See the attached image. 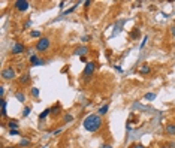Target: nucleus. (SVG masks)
I'll use <instances>...</instances> for the list:
<instances>
[{"mask_svg": "<svg viewBox=\"0 0 175 148\" xmlns=\"http://www.w3.org/2000/svg\"><path fill=\"white\" fill-rule=\"evenodd\" d=\"M84 129L90 132V133H94V132H99L103 126V121H102V117L99 114H90L86 117L84 123H83Z\"/></svg>", "mask_w": 175, "mask_h": 148, "instance_id": "f257e3e1", "label": "nucleus"}, {"mask_svg": "<svg viewBox=\"0 0 175 148\" xmlns=\"http://www.w3.org/2000/svg\"><path fill=\"white\" fill-rule=\"evenodd\" d=\"M94 72H96V63L94 61H88L86 65V68H84V71H83V79L86 82H88L94 76Z\"/></svg>", "mask_w": 175, "mask_h": 148, "instance_id": "f03ea898", "label": "nucleus"}, {"mask_svg": "<svg viewBox=\"0 0 175 148\" xmlns=\"http://www.w3.org/2000/svg\"><path fill=\"white\" fill-rule=\"evenodd\" d=\"M49 46H51V39L49 37H41L36 42V51H39V52H46L49 49Z\"/></svg>", "mask_w": 175, "mask_h": 148, "instance_id": "7ed1b4c3", "label": "nucleus"}, {"mask_svg": "<svg viewBox=\"0 0 175 148\" xmlns=\"http://www.w3.org/2000/svg\"><path fill=\"white\" fill-rule=\"evenodd\" d=\"M2 78H3V79H6V81L14 79V78H15V69H14L12 66L5 68V69L2 71Z\"/></svg>", "mask_w": 175, "mask_h": 148, "instance_id": "20e7f679", "label": "nucleus"}, {"mask_svg": "<svg viewBox=\"0 0 175 148\" xmlns=\"http://www.w3.org/2000/svg\"><path fill=\"white\" fill-rule=\"evenodd\" d=\"M29 6H30V3L27 0H17V2H14V8L18 12H26L29 9Z\"/></svg>", "mask_w": 175, "mask_h": 148, "instance_id": "39448f33", "label": "nucleus"}, {"mask_svg": "<svg viewBox=\"0 0 175 148\" xmlns=\"http://www.w3.org/2000/svg\"><path fill=\"white\" fill-rule=\"evenodd\" d=\"M24 51H26V46H24L21 42H15V43L12 45V48H11V54H14V55L24 54Z\"/></svg>", "mask_w": 175, "mask_h": 148, "instance_id": "423d86ee", "label": "nucleus"}, {"mask_svg": "<svg viewBox=\"0 0 175 148\" xmlns=\"http://www.w3.org/2000/svg\"><path fill=\"white\" fill-rule=\"evenodd\" d=\"M45 60H41L39 57H38V54H32L30 55V65L32 66H41V65H44Z\"/></svg>", "mask_w": 175, "mask_h": 148, "instance_id": "0eeeda50", "label": "nucleus"}, {"mask_svg": "<svg viewBox=\"0 0 175 148\" xmlns=\"http://www.w3.org/2000/svg\"><path fill=\"white\" fill-rule=\"evenodd\" d=\"M75 55H80V57H86V54H88V48L87 46H80L73 51Z\"/></svg>", "mask_w": 175, "mask_h": 148, "instance_id": "6e6552de", "label": "nucleus"}, {"mask_svg": "<svg viewBox=\"0 0 175 148\" xmlns=\"http://www.w3.org/2000/svg\"><path fill=\"white\" fill-rule=\"evenodd\" d=\"M32 81V76L29 74H26V75H21L20 78H18V82L21 84V85H26V84H29Z\"/></svg>", "mask_w": 175, "mask_h": 148, "instance_id": "1a4fd4ad", "label": "nucleus"}, {"mask_svg": "<svg viewBox=\"0 0 175 148\" xmlns=\"http://www.w3.org/2000/svg\"><path fill=\"white\" fill-rule=\"evenodd\" d=\"M150 72H151V66H150V65H147V63H145V65H142V66L139 68V74H141V75H148Z\"/></svg>", "mask_w": 175, "mask_h": 148, "instance_id": "9d476101", "label": "nucleus"}, {"mask_svg": "<svg viewBox=\"0 0 175 148\" xmlns=\"http://www.w3.org/2000/svg\"><path fill=\"white\" fill-rule=\"evenodd\" d=\"M60 111H61L60 103H55V105L51 108V115H52V117H57V115H60Z\"/></svg>", "mask_w": 175, "mask_h": 148, "instance_id": "9b49d317", "label": "nucleus"}, {"mask_svg": "<svg viewBox=\"0 0 175 148\" xmlns=\"http://www.w3.org/2000/svg\"><path fill=\"white\" fill-rule=\"evenodd\" d=\"M75 118H73V115L72 114H69V112H66L64 115H63V124H69V123H72Z\"/></svg>", "mask_w": 175, "mask_h": 148, "instance_id": "f8f14e48", "label": "nucleus"}, {"mask_svg": "<svg viewBox=\"0 0 175 148\" xmlns=\"http://www.w3.org/2000/svg\"><path fill=\"white\" fill-rule=\"evenodd\" d=\"M49 115H51V108H46V109H44V111L39 114V120L42 121V120H45V118L49 117Z\"/></svg>", "mask_w": 175, "mask_h": 148, "instance_id": "ddd939ff", "label": "nucleus"}, {"mask_svg": "<svg viewBox=\"0 0 175 148\" xmlns=\"http://www.w3.org/2000/svg\"><path fill=\"white\" fill-rule=\"evenodd\" d=\"M0 108H2V117L6 118V100L5 99H0Z\"/></svg>", "mask_w": 175, "mask_h": 148, "instance_id": "4468645a", "label": "nucleus"}, {"mask_svg": "<svg viewBox=\"0 0 175 148\" xmlns=\"http://www.w3.org/2000/svg\"><path fill=\"white\" fill-rule=\"evenodd\" d=\"M166 133L171 136H175V124H166Z\"/></svg>", "mask_w": 175, "mask_h": 148, "instance_id": "2eb2a0df", "label": "nucleus"}, {"mask_svg": "<svg viewBox=\"0 0 175 148\" xmlns=\"http://www.w3.org/2000/svg\"><path fill=\"white\" fill-rule=\"evenodd\" d=\"M15 97L18 102H26V94L23 91H15Z\"/></svg>", "mask_w": 175, "mask_h": 148, "instance_id": "dca6fc26", "label": "nucleus"}, {"mask_svg": "<svg viewBox=\"0 0 175 148\" xmlns=\"http://www.w3.org/2000/svg\"><path fill=\"white\" fill-rule=\"evenodd\" d=\"M8 129H9V130H12V129H18V121H15V120H9V121H8Z\"/></svg>", "mask_w": 175, "mask_h": 148, "instance_id": "f3484780", "label": "nucleus"}, {"mask_svg": "<svg viewBox=\"0 0 175 148\" xmlns=\"http://www.w3.org/2000/svg\"><path fill=\"white\" fill-rule=\"evenodd\" d=\"M139 36H141V32H139V29H133V30L130 32V39H133V40H135V39H138Z\"/></svg>", "mask_w": 175, "mask_h": 148, "instance_id": "a211bd4d", "label": "nucleus"}, {"mask_svg": "<svg viewBox=\"0 0 175 148\" xmlns=\"http://www.w3.org/2000/svg\"><path fill=\"white\" fill-rule=\"evenodd\" d=\"M108 109H109V103H106V105H103V106H102V108H100V109L97 111V114H99V115L102 117V115H105V114L108 112Z\"/></svg>", "mask_w": 175, "mask_h": 148, "instance_id": "6ab92c4d", "label": "nucleus"}, {"mask_svg": "<svg viewBox=\"0 0 175 148\" xmlns=\"http://www.w3.org/2000/svg\"><path fill=\"white\" fill-rule=\"evenodd\" d=\"M30 94H32L33 97H36V99H38V97H39V88H36V87H33V88L30 90Z\"/></svg>", "mask_w": 175, "mask_h": 148, "instance_id": "aec40b11", "label": "nucleus"}, {"mask_svg": "<svg viewBox=\"0 0 175 148\" xmlns=\"http://www.w3.org/2000/svg\"><path fill=\"white\" fill-rule=\"evenodd\" d=\"M144 97H145V100H154L156 99V93H147Z\"/></svg>", "mask_w": 175, "mask_h": 148, "instance_id": "412c9836", "label": "nucleus"}, {"mask_svg": "<svg viewBox=\"0 0 175 148\" xmlns=\"http://www.w3.org/2000/svg\"><path fill=\"white\" fill-rule=\"evenodd\" d=\"M29 145H30V141H29V139L24 138V139L20 141V147H29Z\"/></svg>", "mask_w": 175, "mask_h": 148, "instance_id": "4be33fe9", "label": "nucleus"}, {"mask_svg": "<svg viewBox=\"0 0 175 148\" xmlns=\"http://www.w3.org/2000/svg\"><path fill=\"white\" fill-rule=\"evenodd\" d=\"M30 111H32V106H26V108H24V111H23V117H29Z\"/></svg>", "mask_w": 175, "mask_h": 148, "instance_id": "5701e85b", "label": "nucleus"}, {"mask_svg": "<svg viewBox=\"0 0 175 148\" xmlns=\"http://www.w3.org/2000/svg\"><path fill=\"white\" fill-rule=\"evenodd\" d=\"M30 36H32V37H38V39H41V32H39V30H33V32L30 33Z\"/></svg>", "mask_w": 175, "mask_h": 148, "instance_id": "b1692460", "label": "nucleus"}, {"mask_svg": "<svg viewBox=\"0 0 175 148\" xmlns=\"http://www.w3.org/2000/svg\"><path fill=\"white\" fill-rule=\"evenodd\" d=\"M61 132H63V127H58V129H55V130L52 132V135H54V136H57V135H60Z\"/></svg>", "mask_w": 175, "mask_h": 148, "instance_id": "393cba45", "label": "nucleus"}, {"mask_svg": "<svg viewBox=\"0 0 175 148\" xmlns=\"http://www.w3.org/2000/svg\"><path fill=\"white\" fill-rule=\"evenodd\" d=\"M9 135L17 136V135H20V132H18V129H12V130H9Z\"/></svg>", "mask_w": 175, "mask_h": 148, "instance_id": "a878e982", "label": "nucleus"}, {"mask_svg": "<svg viewBox=\"0 0 175 148\" xmlns=\"http://www.w3.org/2000/svg\"><path fill=\"white\" fill-rule=\"evenodd\" d=\"M77 6H78V5H75V6H72L70 9H67V11H64V15H67V14H70V12H73V11L77 9Z\"/></svg>", "mask_w": 175, "mask_h": 148, "instance_id": "bb28decb", "label": "nucleus"}, {"mask_svg": "<svg viewBox=\"0 0 175 148\" xmlns=\"http://www.w3.org/2000/svg\"><path fill=\"white\" fill-rule=\"evenodd\" d=\"M0 99H5V87H0Z\"/></svg>", "mask_w": 175, "mask_h": 148, "instance_id": "cd10ccee", "label": "nucleus"}, {"mask_svg": "<svg viewBox=\"0 0 175 148\" xmlns=\"http://www.w3.org/2000/svg\"><path fill=\"white\" fill-rule=\"evenodd\" d=\"M130 148H145V147H144L142 144H132Z\"/></svg>", "mask_w": 175, "mask_h": 148, "instance_id": "c85d7f7f", "label": "nucleus"}, {"mask_svg": "<svg viewBox=\"0 0 175 148\" xmlns=\"http://www.w3.org/2000/svg\"><path fill=\"white\" fill-rule=\"evenodd\" d=\"M90 5H91V2H90V0H87V2H84V8H86V9H87L88 6H90Z\"/></svg>", "mask_w": 175, "mask_h": 148, "instance_id": "c756f323", "label": "nucleus"}, {"mask_svg": "<svg viewBox=\"0 0 175 148\" xmlns=\"http://www.w3.org/2000/svg\"><path fill=\"white\" fill-rule=\"evenodd\" d=\"M90 39H91V36H84L81 40H83V42H87V40H90Z\"/></svg>", "mask_w": 175, "mask_h": 148, "instance_id": "7c9ffc66", "label": "nucleus"}, {"mask_svg": "<svg viewBox=\"0 0 175 148\" xmlns=\"http://www.w3.org/2000/svg\"><path fill=\"white\" fill-rule=\"evenodd\" d=\"M166 145H168L169 148H175V142H168Z\"/></svg>", "mask_w": 175, "mask_h": 148, "instance_id": "2f4dec72", "label": "nucleus"}, {"mask_svg": "<svg viewBox=\"0 0 175 148\" xmlns=\"http://www.w3.org/2000/svg\"><path fill=\"white\" fill-rule=\"evenodd\" d=\"M80 60H81L83 63H86V65H87V63H88V61H87V58H86V57H80Z\"/></svg>", "mask_w": 175, "mask_h": 148, "instance_id": "473e14b6", "label": "nucleus"}, {"mask_svg": "<svg viewBox=\"0 0 175 148\" xmlns=\"http://www.w3.org/2000/svg\"><path fill=\"white\" fill-rule=\"evenodd\" d=\"M100 148H112V145H109V144H103Z\"/></svg>", "mask_w": 175, "mask_h": 148, "instance_id": "72a5a7b5", "label": "nucleus"}, {"mask_svg": "<svg viewBox=\"0 0 175 148\" xmlns=\"http://www.w3.org/2000/svg\"><path fill=\"white\" fill-rule=\"evenodd\" d=\"M147 39H148V37H147V36L144 37V42H142V43H141V48H144V45H145V42H147Z\"/></svg>", "mask_w": 175, "mask_h": 148, "instance_id": "f704fd0d", "label": "nucleus"}, {"mask_svg": "<svg viewBox=\"0 0 175 148\" xmlns=\"http://www.w3.org/2000/svg\"><path fill=\"white\" fill-rule=\"evenodd\" d=\"M171 33H172V35L175 36V27H171Z\"/></svg>", "mask_w": 175, "mask_h": 148, "instance_id": "c9c22d12", "label": "nucleus"}, {"mask_svg": "<svg viewBox=\"0 0 175 148\" xmlns=\"http://www.w3.org/2000/svg\"><path fill=\"white\" fill-rule=\"evenodd\" d=\"M5 148H18V147H15V145H9V147H5Z\"/></svg>", "mask_w": 175, "mask_h": 148, "instance_id": "e433bc0d", "label": "nucleus"}, {"mask_svg": "<svg viewBox=\"0 0 175 148\" xmlns=\"http://www.w3.org/2000/svg\"><path fill=\"white\" fill-rule=\"evenodd\" d=\"M160 148H169V147H168V145H162Z\"/></svg>", "mask_w": 175, "mask_h": 148, "instance_id": "4c0bfd02", "label": "nucleus"}, {"mask_svg": "<svg viewBox=\"0 0 175 148\" xmlns=\"http://www.w3.org/2000/svg\"><path fill=\"white\" fill-rule=\"evenodd\" d=\"M174 124H175V123H174Z\"/></svg>", "mask_w": 175, "mask_h": 148, "instance_id": "58836bf2", "label": "nucleus"}]
</instances>
